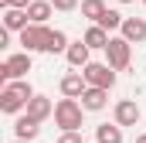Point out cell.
Returning <instances> with one entry per match:
<instances>
[{
    "label": "cell",
    "mask_w": 146,
    "mask_h": 143,
    "mask_svg": "<svg viewBox=\"0 0 146 143\" xmlns=\"http://www.w3.org/2000/svg\"><path fill=\"white\" fill-rule=\"evenodd\" d=\"M27 116L37 119V123H44L48 116H54V102H51L48 96H34V99L27 102Z\"/></svg>",
    "instance_id": "cell-12"
},
{
    "label": "cell",
    "mask_w": 146,
    "mask_h": 143,
    "mask_svg": "<svg viewBox=\"0 0 146 143\" xmlns=\"http://www.w3.org/2000/svg\"><path fill=\"white\" fill-rule=\"evenodd\" d=\"M85 44H88L92 51H95V48H102V51H106V44H109V31H106L102 24H92V27L85 31Z\"/></svg>",
    "instance_id": "cell-18"
},
{
    "label": "cell",
    "mask_w": 146,
    "mask_h": 143,
    "mask_svg": "<svg viewBox=\"0 0 146 143\" xmlns=\"http://www.w3.org/2000/svg\"><path fill=\"white\" fill-rule=\"evenodd\" d=\"M31 24V17H27V7H3V27L7 31H24Z\"/></svg>",
    "instance_id": "cell-9"
},
{
    "label": "cell",
    "mask_w": 146,
    "mask_h": 143,
    "mask_svg": "<svg viewBox=\"0 0 146 143\" xmlns=\"http://www.w3.org/2000/svg\"><path fill=\"white\" fill-rule=\"evenodd\" d=\"M58 143H82V133H78V130H61Z\"/></svg>",
    "instance_id": "cell-21"
},
{
    "label": "cell",
    "mask_w": 146,
    "mask_h": 143,
    "mask_svg": "<svg viewBox=\"0 0 146 143\" xmlns=\"http://www.w3.org/2000/svg\"><path fill=\"white\" fill-rule=\"evenodd\" d=\"M119 31H122V37H126V41L139 44V41H146V21H143V17H126Z\"/></svg>",
    "instance_id": "cell-11"
},
{
    "label": "cell",
    "mask_w": 146,
    "mask_h": 143,
    "mask_svg": "<svg viewBox=\"0 0 146 143\" xmlns=\"http://www.w3.org/2000/svg\"><path fill=\"white\" fill-rule=\"evenodd\" d=\"M27 72H31V51H21V55H10V58L0 65V78H3V82L27 78Z\"/></svg>",
    "instance_id": "cell-5"
},
{
    "label": "cell",
    "mask_w": 146,
    "mask_h": 143,
    "mask_svg": "<svg viewBox=\"0 0 146 143\" xmlns=\"http://www.w3.org/2000/svg\"><path fill=\"white\" fill-rule=\"evenodd\" d=\"M48 24H27L24 31H21V44H24V51H44V41H48Z\"/></svg>",
    "instance_id": "cell-6"
},
{
    "label": "cell",
    "mask_w": 146,
    "mask_h": 143,
    "mask_svg": "<svg viewBox=\"0 0 146 143\" xmlns=\"http://www.w3.org/2000/svg\"><path fill=\"white\" fill-rule=\"evenodd\" d=\"M106 0H82V17H88L92 24H99V17L106 14Z\"/></svg>",
    "instance_id": "cell-19"
},
{
    "label": "cell",
    "mask_w": 146,
    "mask_h": 143,
    "mask_svg": "<svg viewBox=\"0 0 146 143\" xmlns=\"http://www.w3.org/2000/svg\"><path fill=\"white\" fill-rule=\"evenodd\" d=\"M139 106H136V99H119L115 102V123L119 126H136L139 123Z\"/></svg>",
    "instance_id": "cell-8"
},
{
    "label": "cell",
    "mask_w": 146,
    "mask_h": 143,
    "mask_svg": "<svg viewBox=\"0 0 146 143\" xmlns=\"http://www.w3.org/2000/svg\"><path fill=\"white\" fill-rule=\"evenodd\" d=\"M88 89V82H85V75L82 72H68L65 78H61V96H72V99H82V92Z\"/></svg>",
    "instance_id": "cell-10"
},
{
    "label": "cell",
    "mask_w": 146,
    "mask_h": 143,
    "mask_svg": "<svg viewBox=\"0 0 146 143\" xmlns=\"http://www.w3.org/2000/svg\"><path fill=\"white\" fill-rule=\"evenodd\" d=\"M34 0H0V7H31Z\"/></svg>",
    "instance_id": "cell-23"
},
{
    "label": "cell",
    "mask_w": 146,
    "mask_h": 143,
    "mask_svg": "<svg viewBox=\"0 0 146 143\" xmlns=\"http://www.w3.org/2000/svg\"><path fill=\"white\" fill-rule=\"evenodd\" d=\"M51 3H54V10H65V14L78 7V0H51Z\"/></svg>",
    "instance_id": "cell-22"
},
{
    "label": "cell",
    "mask_w": 146,
    "mask_h": 143,
    "mask_svg": "<svg viewBox=\"0 0 146 143\" xmlns=\"http://www.w3.org/2000/svg\"><path fill=\"white\" fill-rule=\"evenodd\" d=\"M14 143H34V140H21V136H17V140H14Z\"/></svg>",
    "instance_id": "cell-25"
},
{
    "label": "cell",
    "mask_w": 146,
    "mask_h": 143,
    "mask_svg": "<svg viewBox=\"0 0 146 143\" xmlns=\"http://www.w3.org/2000/svg\"><path fill=\"white\" fill-rule=\"evenodd\" d=\"M119 3H133V0H119Z\"/></svg>",
    "instance_id": "cell-26"
},
{
    "label": "cell",
    "mask_w": 146,
    "mask_h": 143,
    "mask_svg": "<svg viewBox=\"0 0 146 143\" xmlns=\"http://www.w3.org/2000/svg\"><path fill=\"white\" fill-rule=\"evenodd\" d=\"M37 92L31 89V82L27 78H14V82H7L3 85V92H0V109L3 112H21V109H27V102L34 99Z\"/></svg>",
    "instance_id": "cell-1"
},
{
    "label": "cell",
    "mask_w": 146,
    "mask_h": 143,
    "mask_svg": "<svg viewBox=\"0 0 146 143\" xmlns=\"http://www.w3.org/2000/svg\"><path fill=\"white\" fill-rule=\"evenodd\" d=\"M37 133H41V123H37V119H31L27 112L17 116V123H14V136H21V140H34Z\"/></svg>",
    "instance_id": "cell-14"
},
{
    "label": "cell",
    "mask_w": 146,
    "mask_h": 143,
    "mask_svg": "<svg viewBox=\"0 0 146 143\" xmlns=\"http://www.w3.org/2000/svg\"><path fill=\"white\" fill-rule=\"evenodd\" d=\"M68 44H72V41H68V34L54 27V31H48V41H44V51H48V55H58V51H68Z\"/></svg>",
    "instance_id": "cell-17"
},
{
    "label": "cell",
    "mask_w": 146,
    "mask_h": 143,
    "mask_svg": "<svg viewBox=\"0 0 146 143\" xmlns=\"http://www.w3.org/2000/svg\"><path fill=\"white\" fill-rule=\"evenodd\" d=\"M51 10H54V3H51V0H34V3L27 7V17H31V24H48Z\"/></svg>",
    "instance_id": "cell-16"
},
{
    "label": "cell",
    "mask_w": 146,
    "mask_h": 143,
    "mask_svg": "<svg viewBox=\"0 0 146 143\" xmlns=\"http://www.w3.org/2000/svg\"><path fill=\"white\" fill-rule=\"evenodd\" d=\"M143 3H146V0H143Z\"/></svg>",
    "instance_id": "cell-27"
},
{
    "label": "cell",
    "mask_w": 146,
    "mask_h": 143,
    "mask_svg": "<svg viewBox=\"0 0 146 143\" xmlns=\"http://www.w3.org/2000/svg\"><path fill=\"white\" fill-rule=\"evenodd\" d=\"M95 143H122V126L119 123H99L95 126Z\"/></svg>",
    "instance_id": "cell-15"
},
{
    "label": "cell",
    "mask_w": 146,
    "mask_h": 143,
    "mask_svg": "<svg viewBox=\"0 0 146 143\" xmlns=\"http://www.w3.org/2000/svg\"><path fill=\"white\" fill-rule=\"evenodd\" d=\"M106 58H109V65L115 72H126L129 68V61H133V41H126V37H109V44H106Z\"/></svg>",
    "instance_id": "cell-3"
},
{
    "label": "cell",
    "mask_w": 146,
    "mask_h": 143,
    "mask_svg": "<svg viewBox=\"0 0 146 143\" xmlns=\"http://www.w3.org/2000/svg\"><path fill=\"white\" fill-rule=\"evenodd\" d=\"M122 21H126V17H122L119 10H106V14L99 17V24H102L106 31H119V27H122Z\"/></svg>",
    "instance_id": "cell-20"
},
{
    "label": "cell",
    "mask_w": 146,
    "mask_h": 143,
    "mask_svg": "<svg viewBox=\"0 0 146 143\" xmlns=\"http://www.w3.org/2000/svg\"><path fill=\"white\" fill-rule=\"evenodd\" d=\"M82 116H85V106L78 99H72V96L54 102V123L61 130H82Z\"/></svg>",
    "instance_id": "cell-2"
},
{
    "label": "cell",
    "mask_w": 146,
    "mask_h": 143,
    "mask_svg": "<svg viewBox=\"0 0 146 143\" xmlns=\"http://www.w3.org/2000/svg\"><path fill=\"white\" fill-rule=\"evenodd\" d=\"M82 75H85L88 85H99V89H112L115 85V68H112L109 61H88L82 68Z\"/></svg>",
    "instance_id": "cell-4"
},
{
    "label": "cell",
    "mask_w": 146,
    "mask_h": 143,
    "mask_svg": "<svg viewBox=\"0 0 146 143\" xmlns=\"http://www.w3.org/2000/svg\"><path fill=\"white\" fill-rule=\"evenodd\" d=\"M136 143H146V133H143V136H136Z\"/></svg>",
    "instance_id": "cell-24"
},
{
    "label": "cell",
    "mask_w": 146,
    "mask_h": 143,
    "mask_svg": "<svg viewBox=\"0 0 146 143\" xmlns=\"http://www.w3.org/2000/svg\"><path fill=\"white\" fill-rule=\"evenodd\" d=\"M88 51H92V48H88V44H85V37H82V41H72V44H68L65 58H68V65H72V68H85V65H88Z\"/></svg>",
    "instance_id": "cell-13"
},
{
    "label": "cell",
    "mask_w": 146,
    "mask_h": 143,
    "mask_svg": "<svg viewBox=\"0 0 146 143\" xmlns=\"http://www.w3.org/2000/svg\"><path fill=\"white\" fill-rule=\"evenodd\" d=\"M82 106H85V112H102V109L109 106V89L88 85V89L82 92Z\"/></svg>",
    "instance_id": "cell-7"
}]
</instances>
